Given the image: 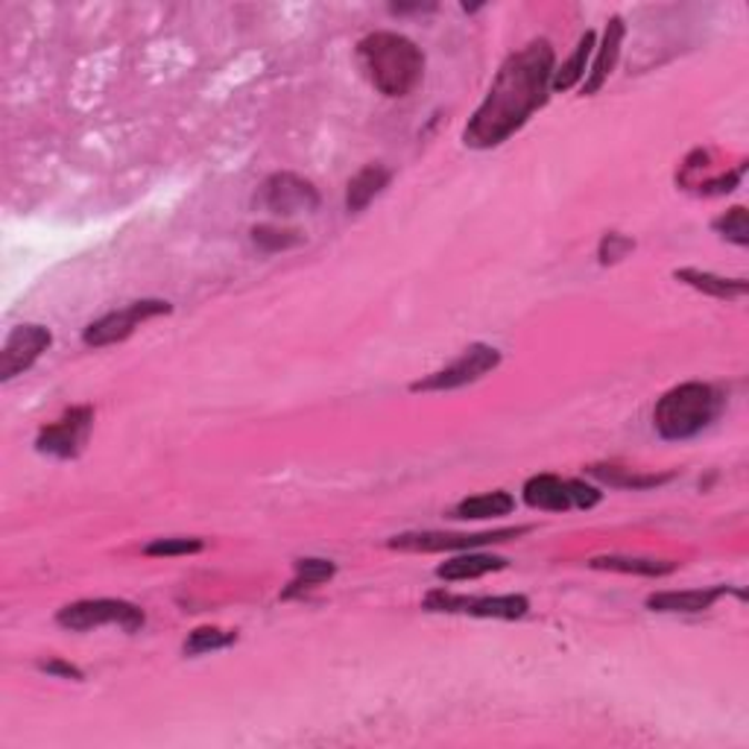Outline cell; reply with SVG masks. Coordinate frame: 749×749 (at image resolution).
Masks as SVG:
<instances>
[{
    "instance_id": "obj_1",
    "label": "cell",
    "mask_w": 749,
    "mask_h": 749,
    "mask_svg": "<svg viewBox=\"0 0 749 749\" xmlns=\"http://www.w3.org/2000/svg\"><path fill=\"white\" fill-rule=\"evenodd\" d=\"M556 57L548 39H536L516 50L495 73L484 103L477 105L463 130V141L472 150H492L516 135L533 112H539L550 98V80Z\"/></svg>"
},
{
    "instance_id": "obj_28",
    "label": "cell",
    "mask_w": 749,
    "mask_h": 749,
    "mask_svg": "<svg viewBox=\"0 0 749 749\" xmlns=\"http://www.w3.org/2000/svg\"><path fill=\"white\" fill-rule=\"evenodd\" d=\"M36 668H39L41 674H48V677L73 679V682L85 679V674H82L77 665H71V661H62V659H41V661H36Z\"/></svg>"
},
{
    "instance_id": "obj_3",
    "label": "cell",
    "mask_w": 749,
    "mask_h": 749,
    "mask_svg": "<svg viewBox=\"0 0 749 749\" xmlns=\"http://www.w3.org/2000/svg\"><path fill=\"white\" fill-rule=\"evenodd\" d=\"M720 411H723V395L711 384L688 381V384H679L661 395L652 411V427L668 443H685V439L702 434Z\"/></svg>"
},
{
    "instance_id": "obj_25",
    "label": "cell",
    "mask_w": 749,
    "mask_h": 749,
    "mask_svg": "<svg viewBox=\"0 0 749 749\" xmlns=\"http://www.w3.org/2000/svg\"><path fill=\"white\" fill-rule=\"evenodd\" d=\"M717 234H723L726 241L738 243V246H747L749 243V220H747V209L743 205H735L732 211H726L723 217H717L711 223Z\"/></svg>"
},
{
    "instance_id": "obj_27",
    "label": "cell",
    "mask_w": 749,
    "mask_h": 749,
    "mask_svg": "<svg viewBox=\"0 0 749 749\" xmlns=\"http://www.w3.org/2000/svg\"><path fill=\"white\" fill-rule=\"evenodd\" d=\"M632 250H636V241H629L627 234H604V241H600V264H615V261H620Z\"/></svg>"
},
{
    "instance_id": "obj_18",
    "label": "cell",
    "mask_w": 749,
    "mask_h": 749,
    "mask_svg": "<svg viewBox=\"0 0 749 749\" xmlns=\"http://www.w3.org/2000/svg\"><path fill=\"white\" fill-rule=\"evenodd\" d=\"M595 30H586L583 33V39L577 41V48H574V53L563 62V68H556L554 71V80H550V91H556V94H565V91H571L577 82L586 80V68H588V59H591V53H595Z\"/></svg>"
},
{
    "instance_id": "obj_24",
    "label": "cell",
    "mask_w": 749,
    "mask_h": 749,
    "mask_svg": "<svg viewBox=\"0 0 749 749\" xmlns=\"http://www.w3.org/2000/svg\"><path fill=\"white\" fill-rule=\"evenodd\" d=\"M252 243L264 252H284L293 250L298 243H305V237L293 229H279V226H255L252 229Z\"/></svg>"
},
{
    "instance_id": "obj_21",
    "label": "cell",
    "mask_w": 749,
    "mask_h": 749,
    "mask_svg": "<svg viewBox=\"0 0 749 749\" xmlns=\"http://www.w3.org/2000/svg\"><path fill=\"white\" fill-rule=\"evenodd\" d=\"M293 571H296V577H293L291 588L284 591V597H291L296 595V591H305V588H314L320 586V583L331 580V577L337 574V565L331 563V559L307 556V559H296V563H293Z\"/></svg>"
},
{
    "instance_id": "obj_6",
    "label": "cell",
    "mask_w": 749,
    "mask_h": 749,
    "mask_svg": "<svg viewBox=\"0 0 749 749\" xmlns=\"http://www.w3.org/2000/svg\"><path fill=\"white\" fill-rule=\"evenodd\" d=\"M524 500L533 509L545 513H568V509H591L604 500V492L583 480H568L559 475H536L524 484Z\"/></svg>"
},
{
    "instance_id": "obj_17",
    "label": "cell",
    "mask_w": 749,
    "mask_h": 749,
    "mask_svg": "<svg viewBox=\"0 0 749 749\" xmlns=\"http://www.w3.org/2000/svg\"><path fill=\"white\" fill-rule=\"evenodd\" d=\"M674 279L688 284V287H694V291L706 293V296L726 298V302H729V298L747 296V291H749V284L743 282V279H723V275L706 273V270H694V266H682V270H677Z\"/></svg>"
},
{
    "instance_id": "obj_22",
    "label": "cell",
    "mask_w": 749,
    "mask_h": 749,
    "mask_svg": "<svg viewBox=\"0 0 749 749\" xmlns=\"http://www.w3.org/2000/svg\"><path fill=\"white\" fill-rule=\"evenodd\" d=\"M588 472L595 477H600V480H606L609 486H618V489H652V486L668 484L670 477H674V475H636V472L629 475V472L615 466H591Z\"/></svg>"
},
{
    "instance_id": "obj_4",
    "label": "cell",
    "mask_w": 749,
    "mask_h": 749,
    "mask_svg": "<svg viewBox=\"0 0 749 749\" xmlns=\"http://www.w3.org/2000/svg\"><path fill=\"white\" fill-rule=\"evenodd\" d=\"M57 624L71 632H89L98 627H121L123 632H138L146 624V615L130 600L98 597V600H77L62 606L57 613Z\"/></svg>"
},
{
    "instance_id": "obj_7",
    "label": "cell",
    "mask_w": 749,
    "mask_h": 749,
    "mask_svg": "<svg viewBox=\"0 0 749 749\" xmlns=\"http://www.w3.org/2000/svg\"><path fill=\"white\" fill-rule=\"evenodd\" d=\"M530 527H504V530L489 533H402L387 541L393 550H407V554H448V550H475L484 545H500V541L518 539Z\"/></svg>"
},
{
    "instance_id": "obj_26",
    "label": "cell",
    "mask_w": 749,
    "mask_h": 749,
    "mask_svg": "<svg viewBox=\"0 0 749 749\" xmlns=\"http://www.w3.org/2000/svg\"><path fill=\"white\" fill-rule=\"evenodd\" d=\"M205 548L202 539H185V536H173V539H155L144 545L146 556H188L200 554Z\"/></svg>"
},
{
    "instance_id": "obj_2",
    "label": "cell",
    "mask_w": 749,
    "mask_h": 749,
    "mask_svg": "<svg viewBox=\"0 0 749 749\" xmlns=\"http://www.w3.org/2000/svg\"><path fill=\"white\" fill-rule=\"evenodd\" d=\"M361 65L384 98H407L422 82L425 53L407 36L372 33L357 44Z\"/></svg>"
},
{
    "instance_id": "obj_13",
    "label": "cell",
    "mask_w": 749,
    "mask_h": 749,
    "mask_svg": "<svg viewBox=\"0 0 749 749\" xmlns=\"http://www.w3.org/2000/svg\"><path fill=\"white\" fill-rule=\"evenodd\" d=\"M624 36H627L624 18H618V16L609 18V21H606L604 44L597 48L595 65H591V71L586 73V82H583V94H586V98H591V94H597V91L604 89V82L609 80V73L615 71L618 57H620V44H624Z\"/></svg>"
},
{
    "instance_id": "obj_5",
    "label": "cell",
    "mask_w": 749,
    "mask_h": 749,
    "mask_svg": "<svg viewBox=\"0 0 749 749\" xmlns=\"http://www.w3.org/2000/svg\"><path fill=\"white\" fill-rule=\"evenodd\" d=\"M173 307L164 298H138V302H130L121 311H112V314L100 316L89 328L82 331V343L89 348H105L114 346V343H123V340H130L138 328L155 316L170 314Z\"/></svg>"
},
{
    "instance_id": "obj_15",
    "label": "cell",
    "mask_w": 749,
    "mask_h": 749,
    "mask_svg": "<svg viewBox=\"0 0 749 749\" xmlns=\"http://www.w3.org/2000/svg\"><path fill=\"white\" fill-rule=\"evenodd\" d=\"M509 565V559L495 554H475V550H463L459 556L443 563L436 568V577L445 583H463V580H477V577H484V574H495L504 571Z\"/></svg>"
},
{
    "instance_id": "obj_19",
    "label": "cell",
    "mask_w": 749,
    "mask_h": 749,
    "mask_svg": "<svg viewBox=\"0 0 749 749\" xmlns=\"http://www.w3.org/2000/svg\"><path fill=\"white\" fill-rule=\"evenodd\" d=\"M516 509V498L509 492H486V495H472V498H463L454 507V516L457 518H472V522H480V518H500L509 516Z\"/></svg>"
},
{
    "instance_id": "obj_23",
    "label": "cell",
    "mask_w": 749,
    "mask_h": 749,
    "mask_svg": "<svg viewBox=\"0 0 749 749\" xmlns=\"http://www.w3.org/2000/svg\"><path fill=\"white\" fill-rule=\"evenodd\" d=\"M237 641V632L232 629H220V627H200L194 629L185 641V656H202V652L211 650H223V647H232Z\"/></svg>"
},
{
    "instance_id": "obj_12",
    "label": "cell",
    "mask_w": 749,
    "mask_h": 749,
    "mask_svg": "<svg viewBox=\"0 0 749 749\" xmlns=\"http://www.w3.org/2000/svg\"><path fill=\"white\" fill-rule=\"evenodd\" d=\"M261 205L273 214L291 217L298 211L320 209V191L314 188V182H307L296 173H273L261 185Z\"/></svg>"
},
{
    "instance_id": "obj_14",
    "label": "cell",
    "mask_w": 749,
    "mask_h": 749,
    "mask_svg": "<svg viewBox=\"0 0 749 749\" xmlns=\"http://www.w3.org/2000/svg\"><path fill=\"white\" fill-rule=\"evenodd\" d=\"M729 588L715 586V588H688V591H656V595L647 597V609L650 613H685L697 615L706 613L711 606L726 595Z\"/></svg>"
},
{
    "instance_id": "obj_10",
    "label": "cell",
    "mask_w": 749,
    "mask_h": 749,
    "mask_svg": "<svg viewBox=\"0 0 749 749\" xmlns=\"http://www.w3.org/2000/svg\"><path fill=\"white\" fill-rule=\"evenodd\" d=\"M91 425H94V407H89V404L71 407L62 419L41 427L39 436H36V452L59 459L77 457L85 439H89Z\"/></svg>"
},
{
    "instance_id": "obj_16",
    "label": "cell",
    "mask_w": 749,
    "mask_h": 749,
    "mask_svg": "<svg viewBox=\"0 0 749 749\" xmlns=\"http://www.w3.org/2000/svg\"><path fill=\"white\" fill-rule=\"evenodd\" d=\"M393 182V170L384 168V164H366L363 170H357L355 179L348 182L346 191V209L352 214L363 211L378 194H384V188Z\"/></svg>"
},
{
    "instance_id": "obj_8",
    "label": "cell",
    "mask_w": 749,
    "mask_h": 749,
    "mask_svg": "<svg viewBox=\"0 0 749 749\" xmlns=\"http://www.w3.org/2000/svg\"><path fill=\"white\" fill-rule=\"evenodd\" d=\"M427 613H448V615H472V618H498V620H516L527 615L530 600L524 595H484L468 597L454 595L445 588H434L425 595Z\"/></svg>"
},
{
    "instance_id": "obj_11",
    "label": "cell",
    "mask_w": 749,
    "mask_h": 749,
    "mask_svg": "<svg viewBox=\"0 0 749 749\" xmlns=\"http://www.w3.org/2000/svg\"><path fill=\"white\" fill-rule=\"evenodd\" d=\"M50 343H53V334L44 325L27 323L12 328V334H9L3 348H0V381L7 384V381L18 378L21 372L30 370L48 352Z\"/></svg>"
},
{
    "instance_id": "obj_20",
    "label": "cell",
    "mask_w": 749,
    "mask_h": 749,
    "mask_svg": "<svg viewBox=\"0 0 749 749\" xmlns=\"http://www.w3.org/2000/svg\"><path fill=\"white\" fill-rule=\"evenodd\" d=\"M595 571H615V574H636V577H665L677 571V563L665 559H638V556H595L591 559Z\"/></svg>"
},
{
    "instance_id": "obj_9",
    "label": "cell",
    "mask_w": 749,
    "mask_h": 749,
    "mask_svg": "<svg viewBox=\"0 0 749 749\" xmlns=\"http://www.w3.org/2000/svg\"><path fill=\"white\" fill-rule=\"evenodd\" d=\"M500 366V352L495 346H486V343H475V346L463 348V355L457 361H452L445 370L427 375V378L411 384L413 393H448V389H459L475 384L484 375H489L492 370Z\"/></svg>"
}]
</instances>
